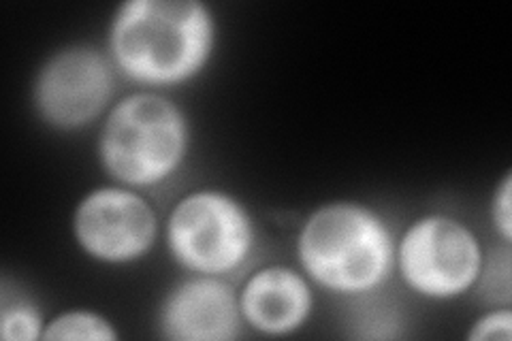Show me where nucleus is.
I'll return each mask as SVG.
<instances>
[{
  "mask_svg": "<svg viewBox=\"0 0 512 341\" xmlns=\"http://www.w3.org/2000/svg\"><path fill=\"white\" fill-rule=\"evenodd\" d=\"M218 20L201 0H126L109 20L111 62L139 90L165 92L195 81L216 54Z\"/></svg>",
  "mask_w": 512,
  "mask_h": 341,
  "instance_id": "nucleus-1",
  "label": "nucleus"
},
{
  "mask_svg": "<svg viewBox=\"0 0 512 341\" xmlns=\"http://www.w3.org/2000/svg\"><path fill=\"white\" fill-rule=\"evenodd\" d=\"M395 239L389 220L372 205L327 201L299 226L297 267L314 288L342 299H365L393 278Z\"/></svg>",
  "mask_w": 512,
  "mask_h": 341,
  "instance_id": "nucleus-2",
  "label": "nucleus"
},
{
  "mask_svg": "<svg viewBox=\"0 0 512 341\" xmlns=\"http://www.w3.org/2000/svg\"><path fill=\"white\" fill-rule=\"evenodd\" d=\"M190 120L171 96L135 90L101 120L96 158L114 184L150 190L180 173L190 152Z\"/></svg>",
  "mask_w": 512,
  "mask_h": 341,
  "instance_id": "nucleus-3",
  "label": "nucleus"
},
{
  "mask_svg": "<svg viewBox=\"0 0 512 341\" xmlns=\"http://www.w3.org/2000/svg\"><path fill=\"white\" fill-rule=\"evenodd\" d=\"M163 237L173 263L186 273L227 278L246 267L259 231L242 199L224 188L203 186L175 201Z\"/></svg>",
  "mask_w": 512,
  "mask_h": 341,
  "instance_id": "nucleus-4",
  "label": "nucleus"
},
{
  "mask_svg": "<svg viewBox=\"0 0 512 341\" xmlns=\"http://www.w3.org/2000/svg\"><path fill=\"white\" fill-rule=\"evenodd\" d=\"M485 248L470 226L431 211L414 218L395 239V273L425 301H455L474 290Z\"/></svg>",
  "mask_w": 512,
  "mask_h": 341,
  "instance_id": "nucleus-5",
  "label": "nucleus"
},
{
  "mask_svg": "<svg viewBox=\"0 0 512 341\" xmlns=\"http://www.w3.org/2000/svg\"><path fill=\"white\" fill-rule=\"evenodd\" d=\"M116 88L118 71L109 54L90 43H71L39 64L30 103L47 128L77 133L107 116L118 101Z\"/></svg>",
  "mask_w": 512,
  "mask_h": 341,
  "instance_id": "nucleus-6",
  "label": "nucleus"
},
{
  "mask_svg": "<svg viewBox=\"0 0 512 341\" xmlns=\"http://www.w3.org/2000/svg\"><path fill=\"white\" fill-rule=\"evenodd\" d=\"M158 235V214L146 194L114 182L88 190L71 214L77 250L105 267L143 261L154 250Z\"/></svg>",
  "mask_w": 512,
  "mask_h": 341,
  "instance_id": "nucleus-7",
  "label": "nucleus"
},
{
  "mask_svg": "<svg viewBox=\"0 0 512 341\" xmlns=\"http://www.w3.org/2000/svg\"><path fill=\"white\" fill-rule=\"evenodd\" d=\"M156 324L171 341H233L244 329L237 290L227 278L195 273L169 288L158 305Z\"/></svg>",
  "mask_w": 512,
  "mask_h": 341,
  "instance_id": "nucleus-8",
  "label": "nucleus"
},
{
  "mask_svg": "<svg viewBox=\"0 0 512 341\" xmlns=\"http://www.w3.org/2000/svg\"><path fill=\"white\" fill-rule=\"evenodd\" d=\"M244 327L263 337H288L301 331L314 312V284L299 267L263 265L237 290Z\"/></svg>",
  "mask_w": 512,
  "mask_h": 341,
  "instance_id": "nucleus-9",
  "label": "nucleus"
},
{
  "mask_svg": "<svg viewBox=\"0 0 512 341\" xmlns=\"http://www.w3.org/2000/svg\"><path fill=\"white\" fill-rule=\"evenodd\" d=\"M116 324L88 307L64 310L45 322L41 341H118Z\"/></svg>",
  "mask_w": 512,
  "mask_h": 341,
  "instance_id": "nucleus-10",
  "label": "nucleus"
},
{
  "mask_svg": "<svg viewBox=\"0 0 512 341\" xmlns=\"http://www.w3.org/2000/svg\"><path fill=\"white\" fill-rule=\"evenodd\" d=\"M45 318L37 303L22 292H11L3 284V303H0V337L5 341H41Z\"/></svg>",
  "mask_w": 512,
  "mask_h": 341,
  "instance_id": "nucleus-11",
  "label": "nucleus"
},
{
  "mask_svg": "<svg viewBox=\"0 0 512 341\" xmlns=\"http://www.w3.org/2000/svg\"><path fill=\"white\" fill-rule=\"evenodd\" d=\"M476 295L489 307L510 305L512 301V250L510 243H498L485 250V261L474 286Z\"/></svg>",
  "mask_w": 512,
  "mask_h": 341,
  "instance_id": "nucleus-12",
  "label": "nucleus"
},
{
  "mask_svg": "<svg viewBox=\"0 0 512 341\" xmlns=\"http://www.w3.org/2000/svg\"><path fill=\"white\" fill-rule=\"evenodd\" d=\"M470 341H510L512 339V310L510 305H493L480 314L468 331Z\"/></svg>",
  "mask_w": 512,
  "mask_h": 341,
  "instance_id": "nucleus-13",
  "label": "nucleus"
},
{
  "mask_svg": "<svg viewBox=\"0 0 512 341\" xmlns=\"http://www.w3.org/2000/svg\"><path fill=\"white\" fill-rule=\"evenodd\" d=\"M489 214H491L495 235H498L502 243H510L512 246V175L510 171L504 173L500 184L493 190Z\"/></svg>",
  "mask_w": 512,
  "mask_h": 341,
  "instance_id": "nucleus-14",
  "label": "nucleus"
}]
</instances>
